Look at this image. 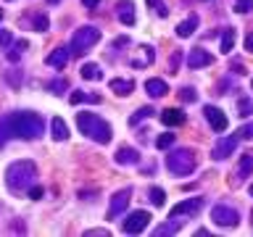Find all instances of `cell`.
<instances>
[{"label": "cell", "instance_id": "cell-33", "mask_svg": "<svg viewBox=\"0 0 253 237\" xmlns=\"http://www.w3.org/2000/svg\"><path fill=\"white\" fill-rule=\"evenodd\" d=\"M145 3H148V5H153V8H156V13L161 16V19H164V16H169V8H166L161 0H145Z\"/></svg>", "mask_w": 253, "mask_h": 237}, {"label": "cell", "instance_id": "cell-9", "mask_svg": "<svg viewBox=\"0 0 253 237\" xmlns=\"http://www.w3.org/2000/svg\"><path fill=\"white\" fill-rule=\"evenodd\" d=\"M203 114H206V121L211 124V129H213V132H224L227 126H229V118L224 116V111L216 108V106H206V108H203Z\"/></svg>", "mask_w": 253, "mask_h": 237}, {"label": "cell", "instance_id": "cell-14", "mask_svg": "<svg viewBox=\"0 0 253 237\" xmlns=\"http://www.w3.org/2000/svg\"><path fill=\"white\" fill-rule=\"evenodd\" d=\"M203 208V200L201 198H190V200H182L171 208V216H182V213H195Z\"/></svg>", "mask_w": 253, "mask_h": 237}, {"label": "cell", "instance_id": "cell-4", "mask_svg": "<svg viewBox=\"0 0 253 237\" xmlns=\"http://www.w3.org/2000/svg\"><path fill=\"white\" fill-rule=\"evenodd\" d=\"M195 153L190 148H177L171 150L169 156H166V169H169L171 174H177V177H185V174H190L195 169Z\"/></svg>", "mask_w": 253, "mask_h": 237}, {"label": "cell", "instance_id": "cell-38", "mask_svg": "<svg viewBox=\"0 0 253 237\" xmlns=\"http://www.w3.org/2000/svg\"><path fill=\"white\" fill-rule=\"evenodd\" d=\"M240 137H245V140H253V124H245V126H240Z\"/></svg>", "mask_w": 253, "mask_h": 237}, {"label": "cell", "instance_id": "cell-23", "mask_svg": "<svg viewBox=\"0 0 253 237\" xmlns=\"http://www.w3.org/2000/svg\"><path fill=\"white\" fill-rule=\"evenodd\" d=\"M235 47V29H224V35H221V53H232Z\"/></svg>", "mask_w": 253, "mask_h": 237}, {"label": "cell", "instance_id": "cell-13", "mask_svg": "<svg viewBox=\"0 0 253 237\" xmlns=\"http://www.w3.org/2000/svg\"><path fill=\"white\" fill-rule=\"evenodd\" d=\"M69 55H71V50L69 47H63V45H58L55 50L47 55V66H53V69H66V63H69Z\"/></svg>", "mask_w": 253, "mask_h": 237}, {"label": "cell", "instance_id": "cell-2", "mask_svg": "<svg viewBox=\"0 0 253 237\" xmlns=\"http://www.w3.org/2000/svg\"><path fill=\"white\" fill-rule=\"evenodd\" d=\"M37 179V166L35 161H13L5 169V185L11 193H27Z\"/></svg>", "mask_w": 253, "mask_h": 237}, {"label": "cell", "instance_id": "cell-40", "mask_svg": "<svg viewBox=\"0 0 253 237\" xmlns=\"http://www.w3.org/2000/svg\"><path fill=\"white\" fill-rule=\"evenodd\" d=\"M84 235H90V237H108V229H87Z\"/></svg>", "mask_w": 253, "mask_h": 237}, {"label": "cell", "instance_id": "cell-3", "mask_svg": "<svg viewBox=\"0 0 253 237\" xmlns=\"http://www.w3.org/2000/svg\"><path fill=\"white\" fill-rule=\"evenodd\" d=\"M77 126L84 137L100 142V145L111 142V134H114L111 132V124H106V118H100L95 114H77Z\"/></svg>", "mask_w": 253, "mask_h": 237}, {"label": "cell", "instance_id": "cell-27", "mask_svg": "<svg viewBox=\"0 0 253 237\" xmlns=\"http://www.w3.org/2000/svg\"><path fill=\"white\" fill-rule=\"evenodd\" d=\"M150 116H153V108H150V106H145V108H137V111H134V116L129 118V124L134 126V124H140L142 118H150Z\"/></svg>", "mask_w": 253, "mask_h": 237}, {"label": "cell", "instance_id": "cell-39", "mask_svg": "<svg viewBox=\"0 0 253 237\" xmlns=\"http://www.w3.org/2000/svg\"><path fill=\"white\" fill-rule=\"evenodd\" d=\"M179 58H182V53H179V50H174V55H171V63H169V71H177V66H179Z\"/></svg>", "mask_w": 253, "mask_h": 237}, {"label": "cell", "instance_id": "cell-43", "mask_svg": "<svg viewBox=\"0 0 253 237\" xmlns=\"http://www.w3.org/2000/svg\"><path fill=\"white\" fill-rule=\"evenodd\" d=\"M82 5H84V8H98L100 0H82Z\"/></svg>", "mask_w": 253, "mask_h": 237}, {"label": "cell", "instance_id": "cell-29", "mask_svg": "<svg viewBox=\"0 0 253 237\" xmlns=\"http://www.w3.org/2000/svg\"><path fill=\"white\" fill-rule=\"evenodd\" d=\"M171 145H174V134H169V132L161 134V137L156 140V148H158V150H169Z\"/></svg>", "mask_w": 253, "mask_h": 237}, {"label": "cell", "instance_id": "cell-41", "mask_svg": "<svg viewBox=\"0 0 253 237\" xmlns=\"http://www.w3.org/2000/svg\"><path fill=\"white\" fill-rule=\"evenodd\" d=\"M8 42H11V32L0 29V45H8Z\"/></svg>", "mask_w": 253, "mask_h": 237}, {"label": "cell", "instance_id": "cell-32", "mask_svg": "<svg viewBox=\"0 0 253 237\" xmlns=\"http://www.w3.org/2000/svg\"><path fill=\"white\" fill-rule=\"evenodd\" d=\"M174 232H179V221H174V224H161L153 235H174Z\"/></svg>", "mask_w": 253, "mask_h": 237}, {"label": "cell", "instance_id": "cell-24", "mask_svg": "<svg viewBox=\"0 0 253 237\" xmlns=\"http://www.w3.org/2000/svg\"><path fill=\"white\" fill-rule=\"evenodd\" d=\"M32 27H35V32H45L47 27H50V19H47L45 13H35L32 16Z\"/></svg>", "mask_w": 253, "mask_h": 237}, {"label": "cell", "instance_id": "cell-10", "mask_svg": "<svg viewBox=\"0 0 253 237\" xmlns=\"http://www.w3.org/2000/svg\"><path fill=\"white\" fill-rule=\"evenodd\" d=\"M213 58L209 50H203V47H195V50H190L187 55V69H203V66H211Z\"/></svg>", "mask_w": 253, "mask_h": 237}, {"label": "cell", "instance_id": "cell-26", "mask_svg": "<svg viewBox=\"0 0 253 237\" xmlns=\"http://www.w3.org/2000/svg\"><path fill=\"white\" fill-rule=\"evenodd\" d=\"M253 171V153H243L240 158V177H248Z\"/></svg>", "mask_w": 253, "mask_h": 237}, {"label": "cell", "instance_id": "cell-18", "mask_svg": "<svg viewBox=\"0 0 253 237\" xmlns=\"http://www.w3.org/2000/svg\"><path fill=\"white\" fill-rule=\"evenodd\" d=\"M79 74H82V79H87V82H100L103 79V71H100L98 63H82Z\"/></svg>", "mask_w": 253, "mask_h": 237}, {"label": "cell", "instance_id": "cell-8", "mask_svg": "<svg viewBox=\"0 0 253 237\" xmlns=\"http://www.w3.org/2000/svg\"><path fill=\"white\" fill-rule=\"evenodd\" d=\"M132 200V190L126 187V190H119V193L111 198V208H108V219H116V216H122V213H126V205H129Z\"/></svg>", "mask_w": 253, "mask_h": 237}, {"label": "cell", "instance_id": "cell-11", "mask_svg": "<svg viewBox=\"0 0 253 237\" xmlns=\"http://www.w3.org/2000/svg\"><path fill=\"white\" fill-rule=\"evenodd\" d=\"M237 150V137H224V140H219L216 142V148H213V158L216 161H224V158H229Z\"/></svg>", "mask_w": 253, "mask_h": 237}, {"label": "cell", "instance_id": "cell-48", "mask_svg": "<svg viewBox=\"0 0 253 237\" xmlns=\"http://www.w3.org/2000/svg\"><path fill=\"white\" fill-rule=\"evenodd\" d=\"M50 3H58V0H50Z\"/></svg>", "mask_w": 253, "mask_h": 237}, {"label": "cell", "instance_id": "cell-19", "mask_svg": "<svg viewBox=\"0 0 253 237\" xmlns=\"http://www.w3.org/2000/svg\"><path fill=\"white\" fill-rule=\"evenodd\" d=\"M108 87H111V92H116V95H129L134 90V82L132 79H111Z\"/></svg>", "mask_w": 253, "mask_h": 237}, {"label": "cell", "instance_id": "cell-46", "mask_svg": "<svg viewBox=\"0 0 253 237\" xmlns=\"http://www.w3.org/2000/svg\"><path fill=\"white\" fill-rule=\"evenodd\" d=\"M251 198H253V185H251Z\"/></svg>", "mask_w": 253, "mask_h": 237}, {"label": "cell", "instance_id": "cell-25", "mask_svg": "<svg viewBox=\"0 0 253 237\" xmlns=\"http://www.w3.org/2000/svg\"><path fill=\"white\" fill-rule=\"evenodd\" d=\"M47 90L55 92V95H61L63 90H69V82H66V77H58V79H53V82H47Z\"/></svg>", "mask_w": 253, "mask_h": 237}, {"label": "cell", "instance_id": "cell-22", "mask_svg": "<svg viewBox=\"0 0 253 237\" xmlns=\"http://www.w3.org/2000/svg\"><path fill=\"white\" fill-rule=\"evenodd\" d=\"M71 106H79V103H100V95H92V92H84V90H77L71 92Z\"/></svg>", "mask_w": 253, "mask_h": 237}, {"label": "cell", "instance_id": "cell-7", "mask_svg": "<svg viewBox=\"0 0 253 237\" xmlns=\"http://www.w3.org/2000/svg\"><path fill=\"white\" fill-rule=\"evenodd\" d=\"M211 221L219 227H235L237 221H240V216H237V211L232 208V205H213L211 208Z\"/></svg>", "mask_w": 253, "mask_h": 237}, {"label": "cell", "instance_id": "cell-44", "mask_svg": "<svg viewBox=\"0 0 253 237\" xmlns=\"http://www.w3.org/2000/svg\"><path fill=\"white\" fill-rule=\"evenodd\" d=\"M232 66H235V71H237V74H245V66H243V63H237V61H235Z\"/></svg>", "mask_w": 253, "mask_h": 237}, {"label": "cell", "instance_id": "cell-47", "mask_svg": "<svg viewBox=\"0 0 253 237\" xmlns=\"http://www.w3.org/2000/svg\"><path fill=\"white\" fill-rule=\"evenodd\" d=\"M251 224H253V213H251Z\"/></svg>", "mask_w": 253, "mask_h": 237}, {"label": "cell", "instance_id": "cell-20", "mask_svg": "<svg viewBox=\"0 0 253 237\" xmlns=\"http://www.w3.org/2000/svg\"><path fill=\"white\" fill-rule=\"evenodd\" d=\"M50 132H53V140H58V142L69 137V126H66V121H63L61 116H55L50 121Z\"/></svg>", "mask_w": 253, "mask_h": 237}, {"label": "cell", "instance_id": "cell-36", "mask_svg": "<svg viewBox=\"0 0 253 237\" xmlns=\"http://www.w3.org/2000/svg\"><path fill=\"white\" fill-rule=\"evenodd\" d=\"M24 47H27V42H24V40H21V42H16V47L8 53V58H11V61H19V55L24 53Z\"/></svg>", "mask_w": 253, "mask_h": 237}, {"label": "cell", "instance_id": "cell-30", "mask_svg": "<svg viewBox=\"0 0 253 237\" xmlns=\"http://www.w3.org/2000/svg\"><path fill=\"white\" fill-rule=\"evenodd\" d=\"M150 200H153V205H164L166 203V193L161 187H153L150 190Z\"/></svg>", "mask_w": 253, "mask_h": 237}, {"label": "cell", "instance_id": "cell-28", "mask_svg": "<svg viewBox=\"0 0 253 237\" xmlns=\"http://www.w3.org/2000/svg\"><path fill=\"white\" fill-rule=\"evenodd\" d=\"M237 114H240L243 118L251 116L253 114V100L251 98H240V100H237Z\"/></svg>", "mask_w": 253, "mask_h": 237}, {"label": "cell", "instance_id": "cell-12", "mask_svg": "<svg viewBox=\"0 0 253 237\" xmlns=\"http://www.w3.org/2000/svg\"><path fill=\"white\" fill-rule=\"evenodd\" d=\"M114 161H116L119 166H137V163H140V153H137L134 148H126V145H122V148L116 150Z\"/></svg>", "mask_w": 253, "mask_h": 237}, {"label": "cell", "instance_id": "cell-17", "mask_svg": "<svg viewBox=\"0 0 253 237\" xmlns=\"http://www.w3.org/2000/svg\"><path fill=\"white\" fill-rule=\"evenodd\" d=\"M119 21L126 24V27H132V24H134V5H132V0H122V3H119Z\"/></svg>", "mask_w": 253, "mask_h": 237}, {"label": "cell", "instance_id": "cell-15", "mask_svg": "<svg viewBox=\"0 0 253 237\" xmlns=\"http://www.w3.org/2000/svg\"><path fill=\"white\" fill-rule=\"evenodd\" d=\"M145 92L150 98H164V95L169 92V84H166L164 79H145Z\"/></svg>", "mask_w": 253, "mask_h": 237}, {"label": "cell", "instance_id": "cell-6", "mask_svg": "<svg viewBox=\"0 0 253 237\" xmlns=\"http://www.w3.org/2000/svg\"><path fill=\"white\" fill-rule=\"evenodd\" d=\"M150 219H153V216H150L148 211H132V213H126L122 229H124L126 235H140L142 229L150 224Z\"/></svg>", "mask_w": 253, "mask_h": 237}, {"label": "cell", "instance_id": "cell-45", "mask_svg": "<svg viewBox=\"0 0 253 237\" xmlns=\"http://www.w3.org/2000/svg\"><path fill=\"white\" fill-rule=\"evenodd\" d=\"M0 19H3V8H0Z\"/></svg>", "mask_w": 253, "mask_h": 237}, {"label": "cell", "instance_id": "cell-35", "mask_svg": "<svg viewBox=\"0 0 253 237\" xmlns=\"http://www.w3.org/2000/svg\"><path fill=\"white\" fill-rule=\"evenodd\" d=\"M11 137V132H8V124H5V116L0 118V148L5 145V140Z\"/></svg>", "mask_w": 253, "mask_h": 237}, {"label": "cell", "instance_id": "cell-31", "mask_svg": "<svg viewBox=\"0 0 253 237\" xmlns=\"http://www.w3.org/2000/svg\"><path fill=\"white\" fill-rule=\"evenodd\" d=\"M179 98L185 100V103H195V100H198V92L193 90V87H182V90H179Z\"/></svg>", "mask_w": 253, "mask_h": 237}, {"label": "cell", "instance_id": "cell-5", "mask_svg": "<svg viewBox=\"0 0 253 237\" xmlns=\"http://www.w3.org/2000/svg\"><path fill=\"white\" fill-rule=\"evenodd\" d=\"M98 40H100V29L98 27H79L74 32V37H71L69 50L74 53V55H84L95 42H98Z\"/></svg>", "mask_w": 253, "mask_h": 237}, {"label": "cell", "instance_id": "cell-1", "mask_svg": "<svg viewBox=\"0 0 253 237\" xmlns=\"http://www.w3.org/2000/svg\"><path fill=\"white\" fill-rule=\"evenodd\" d=\"M5 124H8L11 137H24V140H37V137H42V129H45L42 116L32 114V111H19V114L5 116Z\"/></svg>", "mask_w": 253, "mask_h": 237}, {"label": "cell", "instance_id": "cell-21", "mask_svg": "<svg viewBox=\"0 0 253 237\" xmlns=\"http://www.w3.org/2000/svg\"><path fill=\"white\" fill-rule=\"evenodd\" d=\"M195 29H198V16L190 13V19H185V21L177 27V37H190Z\"/></svg>", "mask_w": 253, "mask_h": 237}, {"label": "cell", "instance_id": "cell-37", "mask_svg": "<svg viewBox=\"0 0 253 237\" xmlns=\"http://www.w3.org/2000/svg\"><path fill=\"white\" fill-rule=\"evenodd\" d=\"M27 193H29V198H32V200H40V198L45 195V190L40 187V185H32V187L27 190Z\"/></svg>", "mask_w": 253, "mask_h": 237}, {"label": "cell", "instance_id": "cell-34", "mask_svg": "<svg viewBox=\"0 0 253 237\" xmlns=\"http://www.w3.org/2000/svg\"><path fill=\"white\" fill-rule=\"evenodd\" d=\"M253 8V0H235V11L237 13H248Z\"/></svg>", "mask_w": 253, "mask_h": 237}, {"label": "cell", "instance_id": "cell-42", "mask_svg": "<svg viewBox=\"0 0 253 237\" xmlns=\"http://www.w3.org/2000/svg\"><path fill=\"white\" fill-rule=\"evenodd\" d=\"M245 50H248V53H253V32H251L248 37H245Z\"/></svg>", "mask_w": 253, "mask_h": 237}, {"label": "cell", "instance_id": "cell-16", "mask_svg": "<svg viewBox=\"0 0 253 237\" xmlns=\"http://www.w3.org/2000/svg\"><path fill=\"white\" fill-rule=\"evenodd\" d=\"M161 121L166 126H182L185 124V114H182V108H166L161 114Z\"/></svg>", "mask_w": 253, "mask_h": 237}]
</instances>
